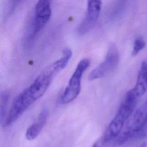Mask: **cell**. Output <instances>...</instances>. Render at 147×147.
<instances>
[{
  "instance_id": "1",
  "label": "cell",
  "mask_w": 147,
  "mask_h": 147,
  "mask_svg": "<svg viewBox=\"0 0 147 147\" xmlns=\"http://www.w3.org/2000/svg\"><path fill=\"white\" fill-rule=\"evenodd\" d=\"M59 72L60 70L54 63L47 67L15 99L3 122L4 125L7 126L12 124L32 104L42 96Z\"/></svg>"
},
{
  "instance_id": "2",
  "label": "cell",
  "mask_w": 147,
  "mask_h": 147,
  "mask_svg": "<svg viewBox=\"0 0 147 147\" xmlns=\"http://www.w3.org/2000/svg\"><path fill=\"white\" fill-rule=\"evenodd\" d=\"M138 99L131 89L126 92L115 115L103 134L94 143L92 147H102L119 136L127 120L134 111Z\"/></svg>"
},
{
  "instance_id": "3",
  "label": "cell",
  "mask_w": 147,
  "mask_h": 147,
  "mask_svg": "<svg viewBox=\"0 0 147 147\" xmlns=\"http://www.w3.org/2000/svg\"><path fill=\"white\" fill-rule=\"evenodd\" d=\"M147 123V99L134 111L126 123L122 131L117 138L118 144L137 137Z\"/></svg>"
},
{
  "instance_id": "4",
  "label": "cell",
  "mask_w": 147,
  "mask_h": 147,
  "mask_svg": "<svg viewBox=\"0 0 147 147\" xmlns=\"http://www.w3.org/2000/svg\"><path fill=\"white\" fill-rule=\"evenodd\" d=\"M90 65V60L87 58L82 59L78 63L61 95L60 100L63 104L70 103L78 96L81 90L82 76L86 69L89 67Z\"/></svg>"
},
{
  "instance_id": "5",
  "label": "cell",
  "mask_w": 147,
  "mask_h": 147,
  "mask_svg": "<svg viewBox=\"0 0 147 147\" xmlns=\"http://www.w3.org/2000/svg\"><path fill=\"white\" fill-rule=\"evenodd\" d=\"M119 60L118 49L115 44L111 43L109 46L105 59L91 71L88 75V80L92 81L103 78L117 67Z\"/></svg>"
},
{
  "instance_id": "6",
  "label": "cell",
  "mask_w": 147,
  "mask_h": 147,
  "mask_svg": "<svg viewBox=\"0 0 147 147\" xmlns=\"http://www.w3.org/2000/svg\"><path fill=\"white\" fill-rule=\"evenodd\" d=\"M52 13L51 2L47 0L38 1L34 7V18L29 39L33 40L49 21Z\"/></svg>"
},
{
  "instance_id": "7",
  "label": "cell",
  "mask_w": 147,
  "mask_h": 147,
  "mask_svg": "<svg viewBox=\"0 0 147 147\" xmlns=\"http://www.w3.org/2000/svg\"><path fill=\"white\" fill-rule=\"evenodd\" d=\"M102 2L88 1L85 16L77 29V33L83 35L90 31L97 21L101 10Z\"/></svg>"
},
{
  "instance_id": "8",
  "label": "cell",
  "mask_w": 147,
  "mask_h": 147,
  "mask_svg": "<svg viewBox=\"0 0 147 147\" xmlns=\"http://www.w3.org/2000/svg\"><path fill=\"white\" fill-rule=\"evenodd\" d=\"M48 116L49 111L48 109L46 107L42 109L36 121L32 124L26 131L25 137L28 140H33L38 136L46 124Z\"/></svg>"
},
{
  "instance_id": "9",
  "label": "cell",
  "mask_w": 147,
  "mask_h": 147,
  "mask_svg": "<svg viewBox=\"0 0 147 147\" xmlns=\"http://www.w3.org/2000/svg\"><path fill=\"white\" fill-rule=\"evenodd\" d=\"M131 90L138 99L142 96L147 91V62L146 61L141 63L135 86Z\"/></svg>"
},
{
  "instance_id": "10",
  "label": "cell",
  "mask_w": 147,
  "mask_h": 147,
  "mask_svg": "<svg viewBox=\"0 0 147 147\" xmlns=\"http://www.w3.org/2000/svg\"><path fill=\"white\" fill-rule=\"evenodd\" d=\"M9 99V92L6 91L1 92L0 114H1V121L2 122H4L6 118V111H7Z\"/></svg>"
},
{
  "instance_id": "11",
  "label": "cell",
  "mask_w": 147,
  "mask_h": 147,
  "mask_svg": "<svg viewBox=\"0 0 147 147\" xmlns=\"http://www.w3.org/2000/svg\"><path fill=\"white\" fill-rule=\"evenodd\" d=\"M145 41L141 37H137L134 41L131 55L136 56L138 55L140 52L145 48Z\"/></svg>"
},
{
  "instance_id": "12",
  "label": "cell",
  "mask_w": 147,
  "mask_h": 147,
  "mask_svg": "<svg viewBox=\"0 0 147 147\" xmlns=\"http://www.w3.org/2000/svg\"><path fill=\"white\" fill-rule=\"evenodd\" d=\"M147 137V123L145 126L144 128L142 129V130L141 131V133L139 134L137 138H145Z\"/></svg>"
},
{
  "instance_id": "13",
  "label": "cell",
  "mask_w": 147,
  "mask_h": 147,
  "mask_svg": "<svg viewBox=\"0 0 147 147\" xmlns=\"http://www.w3.org/2000/svg\"><path fill=\"white\" fill-rule=\"evenodd\" d=\"M138 147H147V141L144 142L142 144H141Z\"/></svg>"
}]
</instances>
